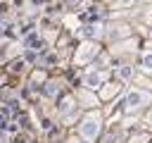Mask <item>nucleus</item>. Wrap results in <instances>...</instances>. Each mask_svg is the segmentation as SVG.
Returning <instances> with one entry per match:
<instances>
[{"mask_svg": "<svg viewBox=\"0 0 152 143\" xmlns=\"http://www.w3.org/2000/svg\"><path fill=\"white\" fill-rule=\"evenodd\" d=\"M147 100V95L145 93H140V91H135V93H131L128 95V100H126V110H133V107H138L140 102H145Z\"/></svg>", "mask_w": 152, "mask_h": 143, "instance_id": "obj_1", "label": "nucleus"}, {"mask_svg": "<svg viewBox=\"0 0 152 143\" xmlns=\"http://www.w3.org/2000/svg\"><path fill=\"white\" fill-rule=\"evenodd\" d=\"M83 136L86 138H95V133H97V122L95 119H86V124H83Z\"/></svg>", "mask_w": 152, "mask_h": 143, "instance_id": "obj_2", "label": "nucleus"}, {"mask_svg": "<svg viewBox=\"0 0 152 143\" xmlns=\"http://www.w3.org/2000/svg\"><path fill=\"white\" fill-rule=\"evenodd\" d=\"M100 81H102V76H97V74H95V76H88V86H90V88H97Z\"/></svg>", "mask_w": 152, "mask_h": 143, "instance_id": "obj_3", "label": "nucleus"}, {"mask_svg": "<svg viewBox=\"0 0 152 143\" xmlns=\"http://www.w3.org/2000/svg\"><path fill=\"white\" fill-rule=\"evenodd\" d=\"M142 67H145L147 72H152V52H150V55H145V62H142Z\"/></svg>", "mask_w": 152, "mask_h": 143, "instance_id": "obj_4", "label": "nucleus"}, {"mask_svg": "<svg viewBox=\"0 0 152 143\" xmlns=\"http://www.w3.org/2000/svg\"><path fill=\"white\" fill-rule=\"evenodd\" d=\"M150 124H152V114H150Z\"/></svg>", "mask_w": 152, "mask_h": 143, "instance_id": "obj_5", "label": "nucleus"}]
</instances>
